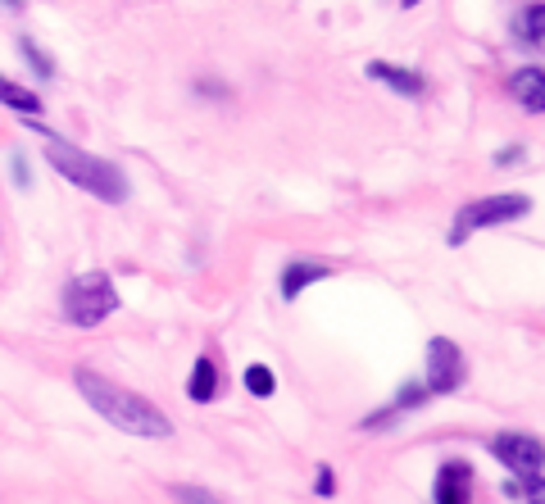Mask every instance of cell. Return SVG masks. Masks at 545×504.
<instances>
[{
    "mask_svg": "<svg viewBox=\"0 0 545 504\" xmlns=\"http://www.w3.org/2000/svg\"><path fill=\"white\" fill-rule=\"evenodd\" d=\"M509 91L523 100L527 114H541V109H545V73L532 69V64H527V69H518L514 78H509Z\"/></svg>",
    "mask_w": 545,
    "mask_h": 504,
    "instance_id": "9",
    "label": "cell"
},
{
    "mask_svg": "<svg viewBox=\"0 0 545 504\" xmlns=\"http://www.w3.org/2000/svg\"><path fill=\"white\" fill-rule=\"evenodd\" d=\"M468 377L464 368V355H459L455 341H446V336H436L432 346H427V386L423 391H432V396H450V391H459Z\"/></svg>",
    "mask_w": 545,
    "mask_h": 504,
    "instance_id": "6",
    "label": "cell"
},
{
    "mask_svg": "<svg viewBox=\"0 0 545 504\" xmlns=\"http://www.w3.org/2000/svg\"><path fill=\"white\" fill-rule=\"evenodd\" d=\"M114 309H119V291H114V277L109 273H82L64 287V318L73 327H96Z\"/></svg>",
    "mask_w": 545,
    "mask_h": 504,
    "instance_id": "3",
    "label": "cell"
},
{
    "mask_svg": "<svg viewBox=\"0 0 545 504\" xmlns=\"http://www.w3.org/2000/svg\"><path fill=\"white\" fill-rule=\"evenodd\" d=\"M0 100H5L10 109H19V114H28V119L32 114H41V100L32 96V91H23L19 82H10V78H0Z\"/></svg>",
    "mask_w": 545,
    "mask_h": 504,
    "instance_id": "12",
    "label": "cell"
},
{
    "mask_svg": "<svg viewBox=\"0 0 545 504\" xmlns=\"http://www.w3.org/2000/svg\"><path fill=\"white\" fill-rule=\"evenodd\" d=\"M527 209H532V196H523V191H509V196H486V200H473V205L459 209L455 228H450V241H464L468 232L477 228H500V223H514V218H523Z\"/></svg>",
    "mask_w": 545,
    "mask_h": 504,
    "instance_id": "4",
    "label": "cell"
},
{
    "mask_svg": "<svg viewBox=\"0 0 545 504\" xmlns=\"http://www.w3.org/2000/svg\"><path fill=\"white\" fill-rule=\"evenodd\" d=\"M23 55H28L32 64H37V73H41V78H50V73H55V69H50V60H46V55H41L37 46H32V41H23Z\"/></svg>",
    "mask_w": 545,
    "mask_h": 504,
    "instance_id": "16",
    "label": "cell"
},
{
    "mask_svg": "<svg viewBox=\"0 0 545 504\" xmlns=\"http://www.w3.org/2000/svg\"><path fill=\"white\" fill-rule=\"evenodd\" d=\"M73 382H78L82 400H87L91 409H96L100 418H109V423L119 427V432L128 436H150V441H164V436H173V423L164 414H159L155 405H150L146 396H132L128 386L109 382V377L91 373V368H78L73 373Z\"/></svg>",
    "mask_w": 545,
    "mask_h": 504,
    "instance_id": "1",
    "label": "cell"
},
{
    "mask_svg": "<svg viewBox=\"0 0 545 504\" xmlns=\"http://www.w3.org/2000/svg\"><path fill=\"white\" fill-rule=\"evenodd\" d=\"M473 491V468L468 464H446L436 473V504H468Z\"/></svg>",
    "mask_w": 545,
    "mask_h": 504,
    "instance_id": "7",
    "label": "cell"
},
{
    "mask_svg": "<svg viewBox=\"0 0 545 504\" xmlns=\"http://www.w3.org/2000/svg\"><path fill=\"white\" fill-rule=\"evenodd\" d=\"M332 273L327 264H318V259H291L287 268H282V296L296 300L300 291L309 287V282H323V277Z\"/></svg>",
    "mask_w": 545,
    "mask_h": 504,
    "instance_id": "8",
    "label": "cell"
},
{
    "mask_svg": "<svg viewBox=\"0 0 545 504\" xmlns=\"http://www.w3.org/2000/svg\"><path fill=\"white\" fill-rule=\"evenodd\" d=\"M173 500L178 504H223L214 491H200V486H173Z\"/></svg>",
    "mask_w": 545,
    "mask_h": 504,
    "instance_id": "15",
    "label": "cell"
},
{
    "mask_svg": "<svg viewBox=\"0 0 545 504\" xmlns=\"http://www.w3.org/2000/svg\"><path fill=\"white\" fill-rule=\"evenodd\" d=\"M541 19H545L541 5H527L523 19H518V37H523L527 46H536V41H541Z\"/></svg>",
    "mask_w": 545,
    "mask_h": 504,
    "instance_id": "14",
    "label": "cell"
},
{
    "mask_svg": "<svg viewBox=\"0 0 545 504\" xmlns=\"http://www.w3.org/2000/svg\"><path fill=\"white\" fill-rule=\"evenodd\" d=\"M241 382H246V391H250V396H259V400H268V396H273V386H278V382H273V373H268L264 364H250Z\"/></svg>",
    "mask_w": 545,
    "mask_h": 504,
    "instance_id": "13",
    "label": "cell"
},
{
    "mask_svg": "<svg viewBox=\"0 0 545 504\" xmlns=\"http://www.w3.org/2000/svg\"><path fill=\"white\" fill-rule=\"evenodd\" d=\"M491 455H496L514 477H523V482H527V500H532V504L541 500V464H545V450H541V441H536V436L500 432L496 441H491Z\"/></svg>",
    "mask_w": 545,
    "mask_h": 504,
    "instance_id": "5",
    "label": "cell"
},
{
    "mask_svg": "<svg viewBox=\"0 0 545 504\" xmlns=\"http://www.w3.org/2000/svg\"><path fill=\"white\" fill-rule=\"evenodd\" d=\"M214 396H218V368L209 355H200L196 373H191V400H196V405H209Z\"/></svg>",
    "mask_w": 545,
    "mask_h": 504,
    "instance_id": "11",
    "label": "cell"
},
{
    "mask_svg": "<svg viewBox=\"0 0 545 504\" xmlns=\"http://www.w3.org/2000/svg\"><path fill=\"white\" fill-rule=\"evenodd\" d=\"M314 491H318V495H332V491H337V477H332V468H318Z\"/></svg>",
    "mask_w": 545,
    "mask_h": 504,
    "instance_id": "17",
    "label": "cell"
},
{
    "mask_svg": "<svg viewBox=\"0 0 545 504\" xmlns=\"http://www.w3.org/2000/svg\"><path fill=\"white\" fill-rule=\"evenodd\" d=\"M368 78H377V82H387V87H396L400 96H423V91H427V82L418 78V73L396 69V64H382V60L368 64Z\"/></svg>",
    "mask_w": 545,
    "mask_h": 504,
    "instance_id": "10",
    "label": "cell"
},
{
    "mask_svg": "<svg viewBox=\"0 0 545 504\" xmlns=\"http://www.w3.org/2000/svg\"><path fill=\"white\" fill-rule=\"evenodd\" d=\"M46 159H50V168H55V173H64L73 187L91 191L96 200H109V205H123V200H128V178H123L119 164L87 155V150L69 146V141H60V137H50Z\"/></svg>",
    "mask_w": 545,
    "mask_h": 504,
    "instance_id": "2",
    "label": "cell"
}]
</instances>
